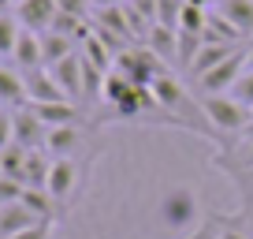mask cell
<instances>
[{
	"instance_id": "4",
	"label": "cell",
	"mask_w": 253,
	"mask_h": 239,
	"mask_svg": "<svg viewBox=\"0 0 253 239\" xmlns=\"http://www.w3.org/2000/svg\"><path fill=\"white\" fill-rule=\"evenodd\" d=\"M86 135H89V131L82 127V123H71V127H48V135H45V153H48L52 161L82 157Z\"/></svg>"
},
{
	"instance_id": "2",
	"label": "cell",
	"mask_w": 253,
	"mask_h": 239,
	"mask_svg": "<svg viewBox=\"0 0 253 239\" xmlns=\"http://www.w3.org/2000/svg\"><path fill=\"white\" fill-rule=\"evenodd\" d=\"M157 221L164 232H198L205 224V213H201V202L190 187H175V191L160 194Z\"/></svg>"
},
{
	"instance_id": "13",
	"label": "cell",
	"mask_w": 253,
	"mask_h": 239,
	"mask_svg": "<svg viewBox=\"0 0 253 239\" xmlns=\"http://www.w3.org/2000/svg\"><path fill=\"white\" fill-rule=\"evenodd\" d=\"M238 53V45H212V41H205L201 45V53L194 56V64H190V79L198 82V79H205L212 67H220L227 56H235Z\"/></svg>"
},
{
	"instance_id": "10",
	"label": "cell",
	"mask_w": 253,
	"mask_h": 239,
	"mask_svg": "<svg viewBox=\"0 0 253 239\" xmlns=\"http://www.w3.org/2000/svg\"><path fill=\"white\" fill-rule=\"evenodd\" d=\"M48 71H52V79L63 86V94L71 97L75 105L82 101V56H75V53H71V56H63L60 64H52Z\"/></svg>"
},
{
	"instance_id": "26",
	"label": "cell",
	"mask_w": 253,
	"mask_h": 239,
	"mask_svg": "<svg viewBox=\"0 0 253 239\" xmlns=\"http://www.w3.org/2000/svg\"><path fill=\"white\" fill-rule=\"evenodd\" d=\"M201 239H216V217L205 213V224H201Z\"/></svg>"
},
{
	"instance_id": "32",
	"label": "cell",
	"mask_w": 253,
	"mask_h": 239,
	"mask_svg": "<svg viewBox=\"0 0 253 239\" xmlns=\"http://www.w3.org/2000/svg\"><path fill=\"white\" fill-rule=\"evenodd\" d=\"M0 176H4V165H0Z\"/></svg>"
},
{
	"instance_id": "9",
	"label": "cell",
	"mask_w": 253,
	"mask_h": 239,
	"mask_svg": "<svg viewBox=\"0 0 253 239\" xmlns=\"http://www.w3.org/2000/svg\"><path fill=\"white\" fill-rule=\"evenodd\" d=\"M11 60H15V67H23L26 75L38 71V67H45V56H41V34L23 26V30H19V41H15Z\"/></svg>"
},
{
	"instance_id": "25",
	"label": "cell",
	"mask_w": 253,
	"mask_h": 239,
	"mask_svg": "<svg viewBox=\"0 0 253 239\" xmlns=\"http://www.w3.org/2000/svg\"><path fill=\"white\" fill-rule=\"evenodd\" d=\"M231 183H238V187L253 198V172H235V176H231Z\"/></svg>"
},
{
	"instance_id": "27",
	"label": "cell",
	"mask_w": 253,
	"mask_h": 239,
	"mask_svg": "<svg viewBox=\"0 0 253 239\" xmlns=\"http://www.w3.org/2000/svg\"><path fill=\"white\" fill-rule=\"evenodd\" d=\"M190 8H201V11H209V4H212V0H186Z\"/></svg>"
},
{
	"instance_id": "12",
	"label": "cell",
	"mask_w": 253,
	"mask_h": 239,
	"mask_svg": "<svg viewBox=\"0 0 253 239\" xmlns=\"http://www.w3.org/2000/svg\"><path fill=\"white\" fill-rule=\"evenodd\" d=\"M34 116L45 123V127H71V123H82V109L75 101H60V105H26Z\"/></svg>"
},
{
	"instance_id": "15",
	"label": "cell",
	"mask_w": 253,
	"mask_h": 239,
	"mask_svg": "<svg viewBox=\"0 0 253 239\" xmlns=\"http://www.w3.org/2000/svg\"><path fill=\"white\" fill-rule=\"evenodd\" d=\"M71 53H75V41L71 38H63V34H56V30L41 34V56H45V67L60 64L63 56H71Z\"/></svg>"
},
{
	"instance_id": "23",
	"label": "cell",
	"mask_w": 253,
	"mask_h": 239,
	"mask_svg": "<svg viewBox=\"0 0 253 239\" xmlns=\"http://www.w3.org/2000/svg\"><path fill=\"white\" fill-rule=\"evenodd\" d=\"M52 228H56V221H41V224H34V228L19 232V236H11V239H52Z\"/></svg>"
},
{
	"instance_id": "8",
	"label": "cell",
	"mask_w": 253,
	"mask_h": 239,
	"mask_svg": "<svg viewBox=\"0 0 253 239\" xmlns=\"http://www.w3.org/2000/svg\"><path fill=\"white\" fill-rule=\"evenodd\" d=\"M11 116H15V146H23V150H45V135H48L45 123L30 109H19Z\"/></svg>"
},
{
	"instance_id": "22",
	"label": "cell",
	"mask_w": 253,
	"mask_h": 239,
	"mask_svg": "<svg viewBox=\"0 0 253 239\" xmlns=\"http://www.w3.org/2000/svg\"><path fill=\"white\" fill-rule=\"evenodd\" d=\"M15 146V116L11 112H0V150Z\"/></svg>"
},
{
	"instance_id": "6",
	"label": "cell",
	"mask_w": 253,
	"mask_h": 239,
	"mask_svg": "<svg viewBox=\"0 0 253 239\" xmlns=\"http://www.w3.org/2000/svg\"><path fill=\"white\" fill-rule=\"evenodd\" d=\"M56 15H60V4H56V0H15V19L26 30L45 34Z\"/></svg>"
},
{
	"instance_id": "24",
	"label": "cell",
	"mask_w": 253,
	"mask_h": 239,
	"mask_svg": "<svg viewBox=\"0 0 253 239\" xmlns=\"http://www.w3.org/2000/svg\"><path fill=\"white\" fill-rule=\"evenodd\" d=\"M56 4H60V11H63V15H86V4H89V0H56Z\"/></svg>"
},
{
	"instance_id": "19",
	"label": "cell",
	"mask_w": 253,
	"mask_h": 239,
	"mask_svg": "<svg viewBox=\"0 0 253 239\" xmlns=\"http://www.w3.org/2000/svg\"><path fill=\"white\" fill-rule=\"evenodd\" d=\"M231 97H235L242 109H250V112H253V71H242V79L231 86Z\"/></svg>"
},
{
	"instance_id": "7",
	"label": "cell",
	"mask_w": 253,
	"mask_h": 239,
	"mask_svg": "<svg viewBox=\"0 0 253 239\" xmlns=\"http://www.w3.org/2000/svg\"><path fill=\"white\" fill-rule=\"evenodd\" d=\"M26 97H30V105H60V101H71V97L63 94V86L52 79L48 67H38V71L26 75Z\"/></svg>"
},
{
	"instance_id": "30",
	"label": "cell",
	"mask_w": 253,
	"mask_h": 239,
	"mask_svg": "<svg viewBox=\"0 0 253 239\" xmlns=\"http://www.w3.org/2000/svg\"><path fill=\"white\" fill-rule=\"evenodd\" d=\"M11 4H15V0H0V11H8V8H11Z\"/></svg>"
},
{
	"instance_id": "20",
	"label": "cell",
	"mask_w": 253,
	"mask_h": 239,
	"mask_svg": "<svg viewBox=\"0 0 253 239\" xmlns=\"http://www.w3.org/2000/svg\"><path fill=\"white\" fill-rule=\"evenodd\" d=\"M23 191H26V183H19V179H11V176H0V206L23 202Z\"/></svg>"
},
{
	"instance_id": "28",
	"label": "cell",
	"mask_w": 253,
	"mask_h": 239,
	"mask_svg": "<svg viewBox=\"0 0 253 239\" xmlns=\"http://www.w3.org/2000/svg\"><path fill=\"white\" fill-rule=\"evenodd\" d=\"M246 71H253V45L246 49Z\"/></svg>"
},
{
	"instance_id": "1",
	"label": "cell",
	"mask_w": 253,
	"mask_h": 239,
	"mask_svg": "<svg viewBox=\"0 0 253 239\" xmlns=\"http://www.w3.org/2000/svg\"><path fill=\"white\" fill-rule=\"evenodd\" d=\"M89 172H93V161L86 157H71V161H52V172H48L45 191L52 194L56 209H60V221L71 213V206L86 194L89 187Z\"/></svg>"
},
{
	"instance_id": "33",
	"label": "cell",
	"mask_w": 253,
	"mask_h": 239,
	"mask_svg": "<svg viewBox=\"0 0 253 239\" xmlns=\"http://www.w3.org/2000/svg\"><path fill=\"white\" fill-rule=\"evenodd\" d=\"M0 15H4V11H0Z\"/></svg>"
},
{
	"instance_id": "18",
	"label": "cell",
	"mask_w": 253,
	"mask_h": 239,
	"mask_svg": "<svg viewBox=\"0 0 253 239\" xmlns=\"http://www.w3.org/2000/svg\"><path fill=\"white\" fill-rule=\"evenodd\" d=\"M186 8V0H157V26L179 30V15Z\"/></svg>"
},
{
	"instance_id": "16",
	"label": "cell",
	"mask_w": 253,
	"mask_h": 239,
	"mask_svg": "<svg viewBox=\"0 0 253 239\" xmlns=\"http://www.w3.org/2000/svg\"><path fill=\"white\" fill-rule=\"evenodd\" d=\"M220 15H227L242 34H253V0H220Z\"/></svg>"
},
{
	"instance_id": "17",
	"label": "cell",
	"mask_w": 253,
	"mask_h": 239,
	"mask_svg": "<svg viewBox=\"0 0 253 239\" xmlns=\"http://www.w3.org/2000/svg\"><path fill=\"white\" fill-rule=\"evenodd\" d=\"M19 30H23V26H19V19L4 11V15H0V56H11V53H15Z\"/></svg>"
},
{
	"instance_id": "5",
	"label": "cell",
	"mask_w": 253,
	"mask_h": 239,
	"mask_svg": "<svg viewBox=\"0 0 253 239\" xmlns=\"http://www.w3.org/2000/svg\"><path fill=\"white\" fill-rule=\"evenodd\" d=\"M242 71H246V49H238V53L227 56L220 67H212L205 79H198V90L201 94H231V86L242 79Z\"/></svg>"
},
{
	"instance_id": "3",
	"label": "cell",
	"mask_w": 253,
	"mask_h": 239,
	"mask_svg": "<svg viewBox=\"0 0 253 239\" xmlns=\"http://www.w3.org/2000/svg\"><path fill=\"white\" fill-rule=\"evenodd\" d=\"M201 109H205V120L212 123L216 135H238L253 123V112L242 109L231 94H201L198 97Z\"/></svg>"
},
{
	"instance_id": "11",
	"label": "cell",
	"mask_w": 253,
	"mask_h": 239,
	"mask_svg": "<svg viewBox=\"0 0 253 239\" xmlns=\"http://www.w3.org/2000/svg\"><path fill=\"white\" fill-rule=\"evenodd\" d=\"M41 221H45V217H38L30 206H23V202H15V206H0V239H11V236H19V232L41 224Z\"/></svg>"
},
{
	"instance_id": "29",
	"label": "cell",
	"mask_w": 253,
	"mask_h": 239,
	"mask_svg": "<svg viewBox=\"0 0 253 239\" xmlns=\"http://www.w3.org/2000/svg\"><path fill=\"white\" fill-rule=\"evenodd\" d=\"M93 4H101V8H112V4H126V0H93Z\"/></svg>"
},
{
	"instance_id": "31",
	"label": "cell",
	"mask_w": 253,
	"mask_h": 239,
	"mask_svg": "<svg viewBox=\"0 0 253 239\" xmlns=\"http://www.w3.org/2000/svg\"><path fill=\"white\" fill-rule=\"evenodd\" d=\"M186 239H201V228H198V232H190V236H186Z\"/></svg>"
},
{
	"instance_id": "14",
	"label": "cell",
	"mask_w": 253,
	"mask_h": 239,
	"mask_svg": "<svg viewBox=\"0 0 253 239\" xmlns=\"http://www.w3.org/2000/svg\"><path fill=\"white\" fill-rule=\"evenodd\" d=\"M0 105H15V109L30 105V97H26V79L19 71H11V67H0Z\"/></svg>"
},
{
	"instance_id": "21",
	"label": "cell",
	"mask_w": 253,
	"mask_h": 239,
	"mask_svg": "<svg viewBox=\"0 0 253 239\" xmlns=\"http://www.w3.org/2000/svg\"><path fill=\"white\" fill-rule=\"evenodd\" d=\"M216 217V239H250L242 228H238V221H231V217H220V213H212Z\"/></svg>"
}]
</instances>
